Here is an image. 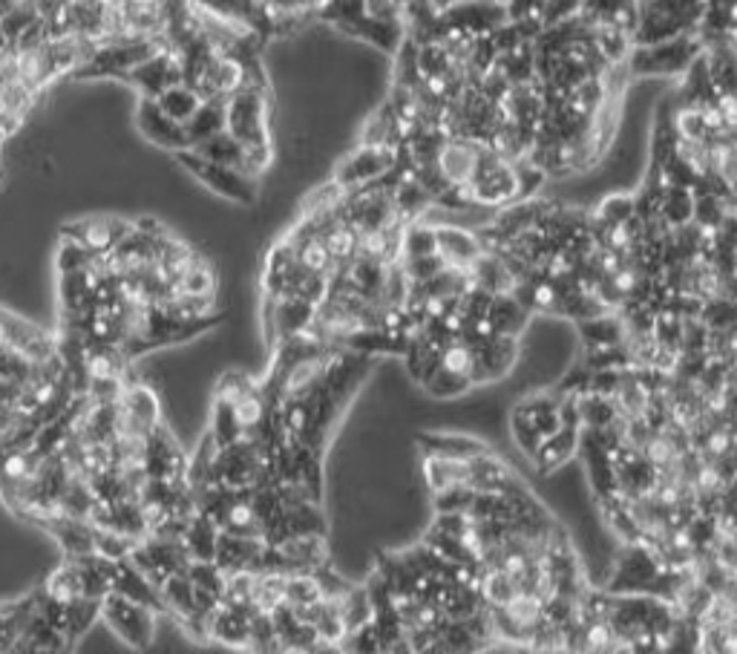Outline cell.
Here are the masks:
<instances>
[{"instance_id": "obj_1", "label": "cell", "mask_w": 737, "mask_h": 654, "mask_svg": "<svg viewBox=\"0 0 737 654\" xmlns=\"http://www.w3.org/2000/svg\"><path fill=\"white\" fill-rule=\"evenodd\" d=\"M554 392L617 542L599 586L665 594L701 568L737 566V331L665 372L570 363Z\"/></svg>"}, {"instance_id": "obj_2", "label": "cell", "mask_w": 737, "mask_h": 654, "mask_svg": "<svg viewBox=\"0 0 737 654\" xmlns=\"http://www.w3.org/2000/svg\"><path fill=\"white\" fill-rule=\"evenodd\" d=\"M430 523L424 534L464 568L513 654H622L611 594L579 557L565 523L482 439L427 433L418 442Z\"/></svg>"}, {"instance_id": "obj_3", "label": "cell", "mask_w": 737, "mask_h": 654, "mask_svg": "<svg viewBox=\"0 0 737 654\" xmlns=\"http://www.w3.org/2000/svg\"><path fill=\"white\" fill-rule=\"evenodd\" d=\"M611 623L628 654H737V566L715 562L665 594L611 591Z\"/></svg>"}, {"instance_id": "obj_4", "label": "cell", "mask_w": 737, "mask_h": 654, "mask_svg": "<svg viewBox=\"0 0 737 654\" xmlns=\"http://www.w3.org/2000/svg\"><path fill=\"white\" fill-rule=\"evenodd\" d=\"M703 55V44L697 32L680 35L672 41L651 46H634L628 55V75L631 78H683L688 66Z\"/></svg>"}, {"instance_id": "obj_5", "label": "cell", "mask_w": 737, "mask_h": 654, "mask_svg": "<svg viewBox=\"0 0 737 654\" xmlns=\"http://www.w3.org/2000/svg\"><path fill=\"white\" fill-rule=\"evenodd\" d=\"M173 156L185 173H190L202 188H208V191L217 193L225 202H234V205H254L256 202V179H251L249 173L208 162V159H202L197 150L190 148L179 150Z\"/></svg>"}, {"instance_id": "obj_6", "label": "cell", "mask_w": 737, "mask_h": 654, "mask_svg": "<svg viewBox=\"0 0 737 654\" xmlns=\"http://www.w3.org/2000/svg\"><path fill=\"white\" fill-rule=\"evenodd\" d=\"M401 159V150L375 148V145H355L349 154L335 165L331 182L340 184L344 191H355L364 184H372L392 173V168Z\"/></svg>"}, {"instance_id": "obj_7", "label": "cell", "mask_w": 737, "mask_h": 654, "mask_svg": "<svg viewBox=\"0 0 737 654\" xmlns=\"http://www.w3.org/2000/svg\"><path fill=\"white\" fill-rule=\"evenodd\" d=\"M102 618L107 620V625L116 632V637L122 640V643H127L130 648L145 652V648H150V643H154L156 620H159V614H156L154 609L130 603V600H125L122 594L110 591V594L104 597Z\"/></svg>"}, {"instance_id": "obj_8", "label": "cell", "mask_w": 737, "mask_h": 654, "mask_svg": "<svg viewBox=\"0 0 737 654\" xmlns=\"http://www.w3.org/2000/svg\"><path fill=\"white\" fill-rule=\"evenodd\" d=\"M136 127H139L141 136H145L150 145H156V148L170 150V154L188 150L185 125L173 122L168 113H161V107L154 98H139V104H136Z\"/></svg>"}, {"instance_id": "obj_9", "label": "cell", "mask_w": 737, "mask_h": 654, "mask_svg": "<svg viewBox=\"0 0 737 654\" xmlns=\"http://www.w3.org/2000/svg\"><path fill=\"white\" fill-rule=\"evenodd\" d=\"M228 130V98H211V102L199 104V110L193 113L185 133H188V148H199L213 136Z\"/></svg>"}, {"instance_id": "obj_10", "label": "cell", "mask_w": 737, "mask_h": 654, "mask_svg": "<svg viewBox=\"0 0 737 654\" xmlns=\"http://www.w3.org/2000/svg\"><path fill=\"white\" fill-rule=\"evenodd\" d=\"M190 150H197V154L202 156V159H208V162L222 165V168L242 170V173H249V177L254 179L249 165V154H245V148H242L240 141H236L228 130L220 133V136H213V139H208L204 145H199V148Z\"/></svg>"}, {"instance_id": "obj_11", "label": "cell", "mask_w": 737, "mask_h": 654, "mask_svg": "<svg viewBox=\"0 0 737 654\" xmlns=\"http://www.w3.org/2000/svg\"><path fill=\"white\" fill-rule=\"evenodd\" d=\"M154 102L159 104L161 113H168L173 122H179V125H188L190 118H193V113L199 110L202 98H199L197 93L188 87V84H173V87L165 89V93H161L159 98H154Z\"/></svg>"}]
</instances>
